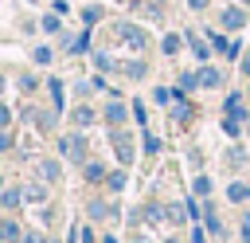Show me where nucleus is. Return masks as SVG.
Here are the masks:
<instances>
[{"mask_svg":"<svg viewBox=\"0 0 250 243\" xmlns=\"http://www.w3.org/2000/svg\"><path fill=\"white\" fill-rule=\"evenodd\" d=\"M242 71H246V74H250V55H246V59H242Z\"/></svg>","mask_w":250,"mask_h":243,"instance_id":"nucleus-9","label":"nucleus"},{"mask_svg":"<svg viewBox=\"0 0 250 243\" xmlns=\"http://www.w3.org/2000/svg\"><path fill=\"white\" fill-rule=\"evenodd\" d=\"M121 39H125L129 47H145V35H141L133 24H125V27H121Z\"/></svg>","mask_w":250,"mask_h":243,"instance_id":"nucleus-2","label":"nucleus"},{"mask_svg":"<svg viewBox=\"0 0 250 243\" xmlns=\"http://www.w3.org/2000/svg\"><path fill=\"white\" fill-rule=\"evenodd\" d=\"M199 82H203V86H215V82H219V71L203 67V71H199Z\"/></svg>","mask_w":250,"mask_h":243,"instance_id":"nucleus-4","label":"nucleus"},{"mask_svg":"<svg viewBox=\"0 0 250 243\" xmlns=\"http://www.w3.org/2000/svg\"><path fill=\"white\" fill-rule=\"evenodd\" d=\"M82 149H86L82 137H70V141H66V153H70V157H82Z\"/></svg>","mask_w":250,"mask_h":243,"instance_id":"nucleus-5","label":"nucleus"},{"mask_svg":"<svg viewBox=\"0 0 250 243\" xmlns=\"http://www.w3.org/2000/svg\"><path fill=\"white\" fill-rule=\"evenodd\" d=\"M246 196V184H230V200H242Z\"/></svg>","mask_w":250,"mask_h":243,"instance_id":"nucleus-8","label":"nucleus"},{"mask_svg":"<svg viewBox=\"0 0 250 243\" xmlns=\"http://www.w3.org/2000/svg\"><path fill=\"white\" fill-rule=\"evenodd\" d=\"M113 145H117V157L129 165V161H133V141H129V133H113Z\"/></svg>","mask_w":250,"mask_h":243,"instance_id":"nucleus-1","label":"nucleus"},{"mask_svg":"<svg viewBox=\"0 0 250 243\" xmlns=\"http://www.w3.org/2000/svg\"><path fill=\"white\" fill-rule=\"evenodd\" d=\"M223 24H227V27H238V24H242V12H238V8H227V12H223Z\"/></svg>","mask_w":250,"mask_h":243,"instance_id":"nucleus-3","label":"nucleus"},{"mask_svg":"<svg viewBox=\"0 0 250 243\" xmlns=\"http://www.w3.org/2000/svg\"><path fill=\"white\" fill-rule=\"evenodd\" d=\"M125 74H129V78H141V74H145V67H141V63H129V67H125Z\"/></svg>","mask_w":250,"mask_h":243,"instance_id":"nucleus-7","label":"nucleus"},{"mask_svg":"<svg viewBox=\"0 0 250 243\" xmlns=\"http://www.w3.org/2000/svg\"><path fill=\"white\" fill-rule=\"evenodd\" d=\"M105 118H109V122H113V125H117V122H121V118H125V106H109V110H105Z\"/></svg>","mask_w":250,"mask_h":243,"instance_id":"nucleus-6","label":"nucleus"}]
</instances>
